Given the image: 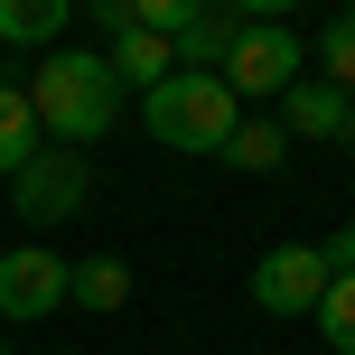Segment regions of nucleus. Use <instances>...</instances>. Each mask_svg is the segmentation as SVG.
Listing matches in <instances>:
<instances>
[{
    "label": "nucleus",
    "instance_id": "nucleus-1",
    "mask_svg": "<svg viewBox=\"0 0 355 355\" xmlns=\"http://www.w3.org/2000/svg\"><path fill=\"white\" fill-rule=\"evenodd\" d=\"M28 103H37V131H47L56 150H94L131 112V94H122V75H112L94 47H47L37 75H28Z\"/></svg>",
    "mask_w": 355,
    "mask_h": 355
},
{
    "label": "nucleus",
    "instance_id": "nucleus-2",
    "mask_svg": "<svg viewBox=\"0 0 355 355\" xmlns=\"http://www.w3.org/2000/svg\"><path fill=\"white\" fill-rule=\"evenodd\" d=\"M141 122L159 150H187V159H225L234 122H243V103L225 94V75H168V85L141 94Z\"/></svg>",
    "mask_w": 355,
    "mask_h": 355
},
{
    "label": "nucleus",
    "instance_id": "nucleus-3",
    "mask_svg": "<svg viewBox=\"0 0 355 355\" xmlns=\"http://www.w3.org/2000/svg\"><path fill=\"white\" fill-rule=\"evenodd\" d=\"M290 85H300V28L243 19L234 47H225V94H234V103H281Z\"/></svg>",
    "mask_w": 355,
    "mask_h": 355
},
{
    "label": "nucleus",
    "instance_id": "nucleus-4",
    "mask_svg": "<svg viewBox=\"0 0 355 355\" xmlns=\"http://www.w3.org/2000/svg\"><path fill=\"white\" fill-rule=\"evenodd\" d=\"M85 196H94V168H85V150H37L28 168L10 178V206H19V225L28 234H47V225H75L85 215Z\"/></svg>",
    "mask_w": 355,
    "mask_h": 355
},
{
    "label": "nucleus",
    "instance_id": "nucleus-5",
    "mask_svg": "<svg viewBox=\"0 0 355 355\" xmlns=\"http://www.w3.org/2000/svg\"><path fill=\"white\" fill-rule=\"evenodd\" d=\"M327 281H337V252L327 243H271L262 262H252V309H271V318H318Z\"/></svg>",
    "mask_w": 355,
    "mask_h": 355
},
{
    "label": "nucleus",
    "instance_id": "nucleus-6",
    "mask_svg": "<svg viewBox=\"0 0 355 355\" xmlns=\"http://www.w3.org/2000/svg\"><path fill=\"white\" fill-rule=\"evenodd\" d=\"M66 290H75V262H66V252H47V243H10V252H0V318H10V327L56 318Z\"/></svg>",
    "mask_w": 355,
    "mask_h": 355
},
{
    "label": "nucleus",
    "instance_id": "nucleus-7",
    "mask_svg": "<svg viewBox=\"0 0 355 355\" xmlns=\"http://www.w3.org/2000/svg\"><path fill=\"white\" fill-rule=\"evenodd\" d=\"M271 122L290 131V141H346V85H327V75H300V85L281 94V112Z\"/></svg>",
    "mask_w": 355,
    "mask_h": 355
},
{
    "label": "nucleus",
    "instance_id": "nucleus-8",
    "mask_svg": "<svg viewBox=\"0 0 355 355\" xmlns=\"http://www.w3.org/2000/svg\"><path fill=\"white\" fill-rule=\"evenodd\" d=\"M234 28H243V19H234L225 0H206V10H196L187 28L168 37V56H178V75H225V47H234Z\"/></svg>",
    "mask_w": 355,
    "mask_h": 355
},
{
    "label": "nucleus",
    "instance_id": "nucleus-9",
    "mask_svg": "<svg viewBox=\"0 0 355 355\" xmlns=\"http://www.w3.org/2000/svg\"><path fill=\"white\" fill-rule=\"evenodd\" d=\"M103 66L122 75V94H150V85H168V75H178V56H168L159 28H122V37L103 47Z\"/></svg>",
    "mask_w": 355,
    "mask_h": 355
},
{
    "label": "nucleus",
    "instance_id": "nucleus-10",
    "mask_svg": "<svg viewBox=\"0 0 355 355\" xmlns=\"http://www.w3.org/2000/svg\"><path fill=\"white\" fill-rule=\"evenodd\" d=\"M47 150V131H37V103H28V85H0V178H19Z\"/></svg>",
    "mask_w": 355,
    "mask_h": 355
},
{
    "label": "nucleus",
    "instance_id": "nucleus-11",
    "mask_svg": "<svg viewBox=\"0 0 355 355\" xmlns=\"http://www.w3.org/2000/svg\"><path fill=\"white\" fill-rule=\"evenodd\" d=\"M281 159H290V131L271 122V112H243L234 141H225V168H252V178H262V168H281Z\"/></svg>",
    "mask_w": 355,
    "mask_h": 355
},
{
    "label": "nucleus",
    "instance_id": "nucleus-12",
    "mask_svg": "<svg viewBox=\"0 0 355 355\" xmlns=\"http://www.w3.org/2000/svg\"><path fill=\"white\" fill-rule=\"evenodd\" d=\"M75 19V0H0V47H47Z\"/></svg>",
    "mask_w": 355,
    "mask_h": 355
},
{
    "label": "nucleus",
    "instance_id": "nucleus-13",
    "mask_svg": "<svg viewBox=\"0 0 355 355\" xmlns=\"http://www.w3.org/2000/svg\"><path fill=\"white\" fill-rule=\"evenodd\" d=\"M75 309H94V318H112V309L131 300V262H112V252H94V262H75Z\"/></svg>",
    "mask_w": 355,
    "mask_h": 355
},
{
    "label": "nucleus",
    "instance_id": "nucleus-14",
    "mask_svg": "<svg viewBox=\"0 0 355 355\" xmlns=\"http://www.w3.org/2000/svg\"><path fill=\"white\" fill-rule=\"evenodd\" d=\"M327 337V355H355V271H337L327 281V300H318V318H309Z\"/></svg>",
    "mask_w": 355,
    "mask_h": 355
},
{
    "label": "nucleus",
    "instance_id": "nucleus-15",
    "mask_svg": "<svg viewBox=\"0 0 355 355\" xmlns=\"http://www.w3.org/2000/svg\"><path fill=\"white\" fill-rule=\"evenodd\" d=\"M318 66H327V85H346V94H355V10L318 28Z\"/></svg>",
    "mask_w": 355,
    "mask_h": 355
},
{
    "label": "nucleus",
    "instance_id": "nucleus-16",
    "mask_svg": "<svg viewBox=\"0 0 355 355\" xmlns=\"http://www.w3.org/2000/svg\"><path fill=\"white\" fill-rule=\"evenodd\" d=\"M196 10H206V0H131V19H141V28H159V37H178Z\"/></svg>",
    "mask_w": 355,
    "mask_h": 355
},
{
    "label": "nucleus",
    "instance_id": "nucleus-17",
    "mask_svg": "<svg viewBox=\"0 0 355 355\" xmlns=\"http://www.w3.org/2000/svg\"><path fill=\"white\" fill-rule=\"evenodd\" d=\"M85 10H94V19H103V28H112V37H122V28H141V19H131V0H85Z\"/></svg>",
    "mask_w": 355,
    "mask_h": 355
},
{
    "label": "nucleus",
    "instance_id": "nucleus-18",
    "mask_svg": "<svg viewBox=\"0 0 355 355\" xmlns=\"http://www.w3.org/2000/svg\"><path fill=\"white\" fill-rule=\"evenodd\" d=\"M225 10H234V19H290L300 0H225Z\"/></svg>",
    "mask_w": 355,
    "mask_h": 355
},
{
    "label": "nucleus",
    "instance_id": "nucleus-19",
    "mask_svg": "<svg viewBox=\"0 0 355 355\" xmlns=\"http://www.w3.org/2000/svg\"><path fill=\"white\" fill-rule=\"evenodd\" d=\"M327 252H337V271H355V215H346V234H327Z\"/></svg>",
    "mask_w": 355,
    "mask_h": 355
},
{
    "label": "nucleus",
    "instance_id": "nucleus-20",
    "mask_svg": "<svg viewBox=\"0 0 355 355\" xmlns=\"http://www.w3.org/2000/svg\"><path fill=\"white\" fill-rule=\"evenodd\" d=\"M346 150H355V94H346Z\"/></svg>",
    "mask_w": 355,
    "mask_h": 355
},
{
    "label": "nucleus",
    "instance_id": "nucleus-21",
    "mask_svg": "<svg viewBox=\"0 0 355 355\" xmlns=\"http://www.w3.org/2000/svg\"><path fill=\"white\" fill-rule=\"evenodd\" d=\"M0 355H10V346H0Z\"/></svg>",
    "mask_w": 355,
    "mask_h": 355
}]
</instances>
